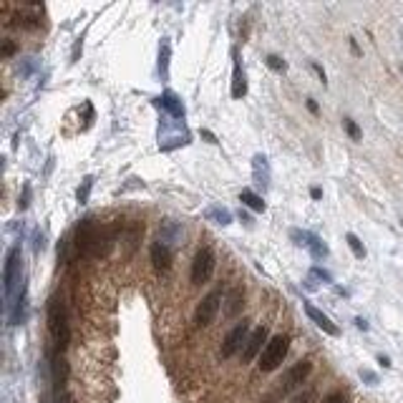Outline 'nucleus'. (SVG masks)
Masks as SVG:
<instances>
[{"label":"nucleus","instance_id":"nucleus-1","mask_svg":"<svg viewBox=\"0 0 403 403\" xmlns=\"http://www.w3.org/2000/svg\"><path fill=\"white\" fill-rule=\"evenodd\" d=\"M48 333L56 343L58 353L66 350V345L71 341V328H68V312H66V305L53 295L48 300Z\"/></svg>","mask_w":403,"mask_h":403},{"label":"nucleus","instance_id":"nucleus-2","mask_svg":"<svg viewBox=\"0 0 403 403\" xmlns=\"http://www.w3.org/2000/svg\"><path fill=\"white\" fill-rule=\"evenodd\" d=\"M287 350H290V338L287 335H272L265 345V350L260 353V358H257V368L262 373L278 371L282 366V360H285V355H287Z\"/></svg>","mask_w":403,"mask_h":403},{"label":"nucleus","instance_id":"nucleus-3","mask_svg":"<svg viewBox=\"0 0 403 403\" xmlns=\"http://www.w3.org/2000/svg\"><path fill=\"white\" fill-rule=\"evenodd\" d=\"M215 267H217L215 249L202 247L197 254H194V260H192V270H189L192 285H204V282H209V278L215 275Z\"/></svg>","mask_w":403,"mask_h":403},{"label":"nucleus","instance_id":"nucleus-4","mask_svg":"<svg viewBox=\"0 0 403 403\" xmlns=\"http://www.w3.org/2000/svg\"><path fill=\"white\" fill-rule=\"evenodd\" d=\"M101 242H103V237H101L98 227L93 224V219H81V224L76 227V247H78V252L101 254Z\"/></svg>","mask_w":403,"mask_h":403},{"label":"nucleus","instance_id":"nucleus-5","mask_svg":"<svg viewBox=\"0 0 403 403\" xmlns=\"http://www.w3.org/2000/svg\"><path fill=\"white\" fill-rule=\"evenodd\" d=\"M23 278V265H20V249L10 247L5 254V267H3V290H5V298L10 300L13 298V290L15 285Z\"/></svg>","mask_w":403,"mask_h":403},{"label":"nucleus","instance_id":"nucleus-6","mask_svg":"<svg viewBox=\"0 0 403 403\" xmlns=\"http://www.w3.org/2000/svg\"><path fill=\"white\" fill-rule=\"evenodd\" d=\"M219 303H222V290H219V287L212 290V292H207V295L199 300L197 310H194V325H197V328L212 325L215 317H217V312H219Z\"/></svg>","mask_w":403,"mask_h":403},{"label":"nucleus","instance_id":"nucleus-7","mask_svg":"<svg viewBox=\"0 0 403 403\" xmlns=\"http://www.w3.org/2000/svg\"><path fill=\"white\" fill-rule=\"evenodd\" d=\"M247 338H249V320H240V323L224 335L222 348H219V355H222V358H232L235 353L245 350Z\"/></svg>","mask_w":403,"mask_h":403},{"label":"nucleus","instance_id":"nucleus-8","mask_svg":"<svg viewBox=\"0 0 403 403\" xmlns=\"http://www.w3.org/2000/svg\"><path fill=\"white\" fill-rule=\"evenodd\" d=\"M312 373V363L310 360H298L290 371L285 373V378H282V393H290V391H295V388H300L305 380H308V375Z\"/></svg>","mask_w":403,"mask_h":403},{"label":"nucleus","instance_id":"nucleus-9","mask_svg":"<svg viewBox=\"0 0 403 403\" xmlns=\"http://www.w3.org/2000/svg\"><path fill=\"white\" fill-rule=\"evenodd\" d=\"M265 345H267V328H265V325H257V328L249 333L247 345H245V350H242V360H245V363H252V360L265 350Z\"/></svg>","mask_w":403,"mask_h":403},{"label":"nucleus","instance_id":"nucleus-10","mask_svg":"<svg viewBox=\"0 0 403 403\" xmlns=\"http://www.w3.org/2000/svg\"><path fill=\"white\" fill-rule=\"evenodd\" d=\"M303 308H305V315L310 317L312 323H315V325H317L325 335H333V338H338V335H341V328H338V325H335V323H333V320H330V317H328L323 310H317V308L310 305V303H305Z\"/></svg>","mask_w":403,"mask_h":403},{"label":"nucleus","instance_id":"nucleus-11","mask_svg":"<svg viewBox=\"0 0 403 403\" xmlns=\"http://www.w3.org/2000/svg\"><path fill=\"white\" fill-rule=\"evenodd\" d=\"M149 257H152V265L156 270H161V272H166L172 267V249L166 247L164 242H154L149 247Z\"/></svg>","mask_w":403,"mask_h":403},{"label":"nucleus","instance_id":"nucleus-12","mask_svg":"<svg viewBox=\"0 0 403 403\" xmlns=\"http://www.w3.org/2000/svg\"><path fill=\"white\" fill-rule=\"evenodd\" d=\"M292 237H300V240H305L303 245L310 249V254L315 257V260H323V257H328V247L323 245V240L317 237V235H312V232H292Z\"/></svg>","mask_w":403,"mask_h":403},{"label":"nucleus","instance_id":"nucleus-13","mask_svg":"<svg viewBox=\"0 0 403 403\" xmlns=\"http://www.w3.org/2000/svg\"><path fill=\"white\" fill-rule=\"evenodd\" d=\"M232 56H235V71H232V98H245V93H247V76H245V71H242V66H240L237 53H232Z\"/></svg>","mask_w":403,"mask_h":403},{"label":"nucleus","instance_id":"nucleus-14","mask_svg":"<svg viewBox=\"0 0 403 403\" xmlns=\"http://www.w3.org/2000/svg\"><path fill=\"white\" fill-rule=\"evenodd\" d=\"M159 103L174 116V119H184V103L179 101V96L177 93H172V91H166L161 98H159Z\"/></svg>","mask_w":403,"mask_h":403},{"label":"nucleus","instance_id":"nucleus-15","mask_svg":"<svg viewBox=\"0 0 403 403\" xmlns=\"http://www.w3.org/2000/svg\"><path fill=\"white\" fill-rule=\"evenodd\" d=\"M242 300H245V290H242V287H235V290L229 292V298H227V310H224V315H227V317H235V315L240 312V308L245 305Z\"/></svg>","mask_w":403,"mask_h":403},{"label":"nucleus","instance_id":"nucleus-16","mask_svg":"<svg viewBox=\"0 0 403 403\" xmlns=\"http://www.w3.org/2000/svg\"><path fill=\"white\" fill-rule=\"evenodd\" d=\"M240 202L245 207H249V209H254V212H265V199L260 194H254L252 189H242L240 192Z\"/></svg>","mask_w":403,"mask_h":403},{"label":"nucleus","instance_id":"nucleus-17","mask_svg":"<svg viewBox=\"0 0 403 403\" xmlns=\"http://www.w3.org/2000/svg\"><path fill=\"white\" fill-rule=\"evenodd\" d=\"M169 53H172L169 38H161V46H159V73H161V78H166V73H169Z\"/></svg>","mask_w":403,"mask_h":403},{"label":"nucleus","instance_id":"nucleus-18","mask_svg":"<svg viewBox=\"0 0 403 403\" xmlns=\"http://www.w3.org/2000/svg\"><path fill=\"white\" fill-rule=\"evenodd\" d=\"M345 242H348V247H350V252L358 257V260H366V247H363V242H360V237L358 235H353V232H348L345 235Z\"/></svg>","mask_w":403,"mask_h":403},{"label":"nucleus","instance_id":"nucleus-19","mask_svg":"<svg viewBox=\"0 0 403 403\" xmlns=\"http://www.w3.org/2000/svg\"><path fill=\"white\" fill-rule=\"evenodd\" d=\"M207 217L215 219L217 224H229V222H232V215H229L224 207H212V209L207 212Z\"/></svg>","mask_w":403,"mask_h":403},{"label":"nucleus","instance_id":"nucleus-20","mask_svg":"<svg viewBox=\"0 0 403 403\" xmlns=\"http://www.w3.org/2000/svg\"><path fill=\"white\" fill-rule=\"evenodd\" d=\"M343 126H345V134H348L353 141H360V139H363V131H360V126L355 124L350 116H345V119H343Z\"/></svg>","mask_w":403,"mask_h":403},{"label":"nucleus","instance_id":"nucleus-21","mask_svg":"<svg viewBox=\"0 0 403 403\" xmlns=\"http://www.w3.org/2000/svg\"><path fill=\"white\" fill-rule=\"evenodd\" d=\"M91 186H93V177H86L83 179V186H78V202L83 204V202H89V194H91Z\"/></svg>","mask_w":403,"mask_h":403},{"label":"nucleus","instance_id":"nucleus-22","mask_svg":"<svg viewBox=\"0 0 403 403\" xmlns=\"http://www.w3.org/2000/svg\"><path fill=\"white\" fill-rule=\"evenodd\" d=\"M265 61H267V66H270L272 71H278V73H282V71L287 68V66H285V61H282L280 56H275V53H270V56H267Z\"/></svg>","mask_w":403,"mask_h":403},{"label":"nucleus","instance_id":"nucleus-23","mask_svg":"<svg viewBox=\"0 0 403 403\" xmlns=\"http://www.w3.org/2000/svg\"><path fill=\"white\" fill-rule=\"evenodd\" d=\"M323 403H348V396H345L343 391H333V393L325 396V401Z\"/></svg>","mask_w":403,"mask_h":403},{"label":"nucleus","instance_id":"nucleus-24","mask_svg":"<svg viewBox=\"0 0 403 403\" xmlns=\"http://www.w3.org/2000/svg\"><path fill=\"white\" fill-rule=\"evenodd\" d=\"M13 53H15V43H13V40H5V43H3V56L8 58V56H13Z\"/></svg>","mask_w":403,"mask_h":403},{"label":"nucleus","instance_id":"nucleus-25","mask_svg":"<svg viewBox=\"0 0 403 403\" xmlns=\"http://www.w3.org/2000/svg\"><path fill=\"white\" fill-rule=\"evenodd\" d=\"M312 275H315V278H320V280H325V282H333L330 272H325V270H320V267H315V270H312Z\"/></svg>","mask_w":403,"mask_h":403},{"label":"nucleus","instance_id":"nucleus-26","mask_svg":"<svg viewBox=\"0 0 403 403\" xmlns=\"http://www.w3.org/2000/svg\"><path fill=\"white\" fill-rule=\"evenodd\" d=\"M360 375H363V378H366V380H368V383H378V375H375V373H371V371H360Z\"/></svg>","mask_w":403,"mask_h":403},{"label":"nucleus","instance_id":"nucleus-27","mask_svg":"<svg viewBox=\"0 0 403 403\" xmlns=\"http://www.w3.org/2000/svg\"><path fill=\"white\" fill-rule=\"evenodd\" d=\"M312 396H315V393H312V391H308V393L298 396V398H295V403H310V401H312Z\"/></svg>","mask_w":403,"mask_h":403},{"label":"nucleus","instance_id":"nucleus-28","mask_svg":"<svg viewBox=\"0 0 403 403\" xmlns=\"http://www.w3.org/2000/svg\"><path fill=\"white\" fill-rule=\"evenodd\" d=\"M312 68H315V73L320 76V81H323V83H328V76H325V71H323V68H320L317 63H312Z\"/></svg>","mask_w":403,"mask_h":403},{"label":"nucleus","instance_id":"nucleus-29","mask_svg":"<svg viewBox=\"0 0 403 403\" xmlns=\"http://www.w3.org/2000/svg\"><path fill=\"white\" fill-rule=\"evenodd\" d=\"M308 111H310V114H317V111H320L317 103H315V98H308Z\"/></svg>","mask_w":403,"mask_h":403},{"label":"nucleus","instance_id":"nucleus-30","mask_svg":"<svg viewBox=\"0 0 403 403\" xmlns=\"http://www.w3.org/2000/svg\"><path fill=\"white\" fill-rule=\"evenodd\" d=\"M310 197H312V199H320V197H323V189L312 186V189H310Z\"/></svg>","mask_w":403,"mask_h":403},{"label":"nucleus","instance_id":"nucleus-31","mask_svg":"<svg viewBox=\"0 0 403 403\" xmlns=\"http://www.w3.org/2000/svg\"><path fill=\"white\" fill-rule=\"evenodd\" d=\"M355 325H358L360 330H368V323H366L363 317H355Z\"/></svg>","mask_w":403,"mask_h":403},{"label":"nucleus","instance_id":"nucleus-32","mask_svg":"<svg viewBox=\"0 0 403 403\" xmlns=\"http://www.w3.org/2000/svg\"><path fill=\"white\" fill-rule=\"evenodd\" d=\"M378 363H380L383 368H391V360H388L386 355H378Z\"/></svg>","mask_w":403,"mask_h":403},{"label":"nucleus","instance_id":"nucleus-33","mask_svg":"<svg viewBox=\"0 0 403 403\" xmlns=\"http://www.w3.org/2000/svg\"><path fill=\"white\" fill-rule=\"evenodd\" d=\"M401 224H403V219H401Z\"/></svg>","mask_w":403,"mask_h":403},{"label":"nucleus","instance_id":"nucleus-34","mask_svg":"<svg viewBox=\"0 0 403 403\" xmlns=\"http://www.w3.org/2000/svg\"><path fill=\"white\" fill-rule=\"evenodd\" d=\"M401 71H403V68H401Z\"/></svg>","mask_w":403,"mask_h":403}]
</instances>
